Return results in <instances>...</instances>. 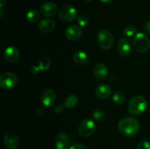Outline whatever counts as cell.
<instances>
[{
  "label": "cell",
  "mask_w": 150,
  "mask_h": 149,
  "mask_svg": "<svg viewBox=\"0 0 150 149\" xmlns=\"http://www.w3.org/2000/svg\"><path fill=\"white\" fill-rule=\"evenodd\" d=\"M118 129L126 137H133L139 133L140 124L135 118L126 117L119 121Z\"/></svg>",
  "instance_id": "cell-1"
},
{
  "label": "cell",
  "mask_w": 150,
  "mask_h": 149,
  "mask_svg": "<svg viewBox=\"0 0 150 149\" xmlns=\"http://www.w3.org/2000/svg\"><path fill=\"white\" fill-rule=\"evenodd\" d=\"M147 108V102L144 96H136L130 99L127 106L128 112L132 115L143 113Z\"/></svg>",
  "instance_id": "cell-2"
},
{
  "label": "cell",
  "mask_w": 150,
  "mask_h": 149,
  "mask_svg": "<svg viewBox=\"0 0 150 149\" xmlns=\"http://www.w3.org/2000/svg\"><path fill=\"white\" fill-rule=\"evenodd\" d=\"M98 42L103 49L109 50L114 44V39L110 32L105 29H100L98 34Z\"/></svg>",
  "instance_id": "cell-3"
},
{
  "label": "cell",
  "mask_w": 150,
  "mask_h": 149,
  "mask_svg": "<svg viewBox=\"0 0 150 149\" xmlns=\"http://www.w3.org/2000/svg\"><path fill=\"white\" fill-rule=\"evenodd\" d=\"M133 47L139 53H144L149 50L150 41L144 33H137L133 38Z\"/></svg>",
  "instance_id": "cell-4"
},
{
  "label": "cell",
  "mask_w": 150,
  "mask_h": 149,
  "mask_svg": "<svg viewBox=\"0 0 150 149\" xmlns=\"http://www.w3.org/2000/svg\"><path fill=\"white\" fill-rule=\"evenodd\" d=\"M77 10L73 6L65 5L63 6L59 12V18L62 22L69 23L76 18Z\"/></svg>",
  "instance_id": "cell-5"
},
{
  "label": "cell",
  "mask_w": 150,
  "mask_h": 149,
  "mask_svg": "<svg viewBox=\"0 0 150 149\" xmlns=\"http://www.w3.org/2000/svg\"><path fill=\"white\" fill-rule=\"evenodd\" d=\"M96 126L92 120L85 119L80 123L78 131L83 137H89L95 133Z\"/></svg>",
  "instance_id": "cell-6"
},
{
  "label": "cell",
  "mask_w": 150,
  "mask_h": 149,
  "mask_svg": "<svg viewBox=\"0 0 150 149\" xmlns=\"http://www.w3.org/2000/svg\"><path fill=\"white\" fill-rule=\"evenodd\" d=\"M17 77L13 73L6 72L0 76V86L4 89H10L17 84Z\"/></svg>",
  "instance_id": "cell-7"
},
{
  "label": "cell",
  "mask_w": 150,
  "mask_h": 149,
  "mask_svg": "<svg viewBox=\"0 0 150 149\" xmlns=\"http://www.w3.org/2000/svg\"><path fill=\"white\" fill-rule=\"evenodd\" d=\"M57 94L53 89H47L42 93L40 102L45 107H51L55 102Z\"/></svg>",
  "instance_id": "cell-8"
},
{
  "label": "cell",
  "mask_w": 150,
  "mask_h": 149,
  "mask_svg": "<svg viewBox=\"0 0 150 149\" xmlns=\"http://www.w3.org/2000/svg\"><path fill=\"white\" fill-rule=\"evenodd\" d=\"M117 49L119 53L122 56H127L130 53L132 49L131 42L127 37H122L119 41Z\"/></svg>",
  "instance_id": "cell-9"
},
{
  "label": "cell",
  "mask_w": 150,
  "mask_h": 149,
  "mask_svg": "<svg viewBox=\"0 0 150 149\" xmlns=\"http://www.w3.org/2000/svg\"><path fill=\"white\" fill-rule=\"evenodd\" d=\"M58 12L57 6L54 3L45 2L42 4L40 7V13L45 17H54Z\"/></svg>",
  "instance_id": "cell-10"
},
{
  "label": "cell",
  "mask_w": 150,
  "mask_h": 149,
  "mask_svg": "<svg viewBox=\"0 0 150 149\" xmlns=\"http://www.w3.org/2000/svg\"><path fill=\"white\" fill-rule=\"evenodd\" d=\"M20 140L14 133H8L4 137V145L7 149H16L19 146Z\"/></svg>",
  "instance_id": "cell-11"
},
{
  "label": "cell",
  "mask_w": 150,
  "mask_h": 149,
  "mask_svg": "<svg viewBox=\"0 0 150 149\" xmlns=\"http://www.w3.org/2000/svg\"><path fill=\"white\" fill-rule=\"evenodd\" d=\"M66 37L70 41H76L81 38L82 35V30L76 25L70 26L65 32Z\"/></svg>",
  "instance_id": "cell-12"
},
{
  "label": "cell",
  "mask_w": 150,
  "mask_h": 149,
  "mask_svg": "<svg viewBox=\"0 0 150 149\" xmlns=\"http://www.w3.org/2000/svg\"><path fill=\"white\" fill-rule=\"evenodd\" d=\"M55 144L57 149L70 148V140L67 134L64 132L59 133L56 137Z\"/></svg>",
  "instance_id": "cell-13"
},
{
  "label": "cell",
  "mask_w": 150,
  "mask_h": 149,
  "mask_svg": "<svg viewBox=\"0 0 150 149\" xmlns=\"http://www.w3.org/2000/svg\"><path fill=\"white\" fill-rule=\"evenodd\" d=\"M20 53L18 50L14 46H10L7 48L4 51V58L7 61L10 63H15L18 60Z\"/></svg>",
  "instance_id": "cell-14"
},
{
  "label": "cell",
  "mask_w": 150,
  "mask_h": 149,
  "mask_svg": "<svg viewBox=\"0 0 150 149\" xmlns=\"http://www.w3.org/2000/svg\"><path fill=\"white\" fill-rule=\"evenodd\" d=\"M112 92V89L108 85L100 84L95 89V95L99 99H104L109 97Z\"/></svg>",
  "instance_id": "cell-15"
},
{
  "label": "cell",
  "mask_w": 150,
  "mask_h": 149,
  "mask_svg": "<svg viewBox=\"0 0 150 149\" xmlns=\"http://www.w3.org/2000/svg\"><path fill=\"white\" fill-rule=\"evenodd\" d=\"M39 29L43 33H50L55 29V23L51 19H42L38 24Z\"/></svg>",
  "instance_id": "cell-16"
},
{
  "label": "cell",
  "mask_w": 150,
  "mask_h": 149,
  "mask_svg": "<svg viewBox=\"0 0 150 149\" xmlns=\"http://www.w3.org/2000/svg\"><path fill=\"white\" fill-rule=\"evenodd\" d=\"M93 72L95 77L99 80H104L108 75V70L105 65L101 63H98L94 67Z\"/></svg>",
  "instance_id": "cell-17"
},
{
  "label": "cell",
  "mask_w": 150,
  "mask_h": 149,
  "mask_svg": "<svg viewBox=\"0 0 150 149\" xmlns=\"http://www.w3.org/2000/svg\"><path fill=\"white\" fill-rule=\"evenodd\" d=\"M73 60L77 64L85 65L89 61V57H88L87 54L83 51H78L73 54Z\"/></svg>",
  "instance_id": "cell-18"
},
{
  "label": "cell",
  "mask_w": 150,
  "mask_h": 149,
  "mask_svg": "<svg viewBox=\"0 0 150 149\" xmlns=\"http://www.w3.org/2000/svg\"><path fill=\"white\" fill-rule=\"evenodd\" d=\"M51 64V58L49 56H44L40 61L38 68L41 71H46L49 69Z\"/></svg>",
  "instance_id": "cell-19"
},
{
  "label": "cell",
  "mask_w": 150,
  "mask_h": 149,
  "mask_svg": "<svg viewBox=\"0 0 150 149\" xmlns=\"http://www.w3.org/2000/svg\"><path fill=\"white\" fill-rule=\"evenodd\" d=\"M78 97L76 95H70L64 101V107L67 108H73L77 105Z\"/></svg>",
  "instance_id": "cell-20"
},
{
  "label": "cell",
  "mask_w": 150,
  "mask_h": 149,
  "mask_svg": "<svg viewBox=\"0 0 150 149\" xmlns=\"http://www.w3.org/2000/svg\"><path fill=\"white\" fill-rule=\"evenodd\" d=\"M27 20L31 23H35L38 21L40 18V13L36 10H32L29 11L26 15Z\"/></svg>",
  "instance_id": "cell-21"
},
{
  "label": "cell",
  "mask_w": 150,
  "mask_h": 149,
  "mask_svg": "<svg viewBox=\"0 0 150 149\" xmlns=\"http://www.w3.org/2000/svg\"><path fill=\"white\" fill-rule=\"evenodd\" d=\"M113 101L114 103L117 104V105H122L125 102V96L122 92L120 91H116L115 93L113 94L112 96Z\"/></svg>",
  "instance_id": "cell-22"
},
{
  "label": "cell",
  "mask_w": 150,
  "mask_h": 149,
  "mask_svg": "<svg viewBox=\"0 0 150 149\" xmlns=\"http://www.w3.org/2000/svg\"><path fill=\"white\" fill-rule=\"evenodd\" d=\"M136 29L135 26H127L125 28L124 31H123V34L124 35H125L126 37H130L135 36L136 34Z\"/></svg>",
  "instance_id": "cell-23"
},
{
  "label": "cell",
  "mask_w": 150,
  "mask_h": 149,
  "mask_svg": "<svg viewBox=\"0 0 150 149\" xmlns=\"http://www.w3.org/2000/svg\"><path fill=\"white\" fill-rule=\"evenodd\" d=\"M93 118L98 121H103L105 118V112L103 110H96L93 112Z\"/></svg>",
  "instance_id": "cell-24"
},
{
  "label": "cell",
  "mask_w": 150,
  "mask_h": 149,
  "mask_svg": "<svg viewBox=\"0 0 150 149\" xmlns=\"http://www.w3.org/2000/svg\"><path fill=\"white\" fill-rule=\"evenodd\" d=\"M78 23L82 27L87 26L89 24V18L86 15H81L78 18Z\"/></svg>",
  "instance_id": "cell-25"
},
{
  "label": "cell",
  "mask_w": 150,
  "mask_h": 149,
  "mask_svg": "<svg viewBox=\"0 0 150 149\" xmlns=\"http://www.w3.org/2000/svg\"><path fill=\"white\" fill-rule=\"evenodd\" d=\"M137 149H150V143L148 141H141L138 144Z\"/></svg>",
  "instance_id": "cell-26"
},
{
  "label": "cell",
  "mask_w": 150,
  "mask_h": 149,
  "mask_svg": "<svg viewBox=\"0 0 150 149\" xmlns=\"http://www.w3.org/2000/svg\"><path fill=\"white\" fill-rule=\"evenodd\" d=\"M69 149H87L84 145L81 144V143H75V144L72 145Z\"/></svg>",
  "instance_id": "cell-27"
},
{
  "label": "cell",
  "mask_w": 150,
  "mask_h": 149,
  "mask_svg": "<svg viewBox=\"0 0 150 149\" xmlns=\"http://www.w3.org/2000/svg\"><path fill=\"white\" fill-rule=\"evenodd\" d=\"M64 107V105H62V104H58V105H57L55 107H54V110L56 112H60L62 111Z\"/></svg>",
  "instance_id": "cell-28"
},
{
  "label": "cell",
  "mask_w": 150,
  "mask_h": 149,
  "mask_svg": "<svg viewBox=\"0 0 150 149\" xmlns=\"http://www.w3.org/2000/svg\"><path fill=\"white\" fill-rule=\"evenodd\" d=\"M144 32L147 34H150V21H147L144 25Z\"/></svg>",
  "instance_id": "cell-29"
},
{
  "label": "cell",
  "mask_w": 150,
  "mask_h": 149,
  "mask_svg": "<svg viewBox=\"0 0 150 149\" xmlns=\"http://www.w3.org/2000/svg\"><path fill=\"white\" fill-rule=\"evenodd\" d=\"M39 71V68H38V67H36V66H33V67H32V68H31V72L34 74H36L37 73H38Z\"/></svg>",
  "instance_id": "cell-30"
},
{
  "label": "cell",
  "mask_w": 150,
  "mask_h": 149,
  "mask_svg": "<svg viewBox=\"0 0 150 149\" xmlns=\"http://www.w3.org/2000/svg\"><path fill=\"white\" fill-rule=\"evenodd\" d=\"M6 1L7 0H0V4H1V9L4 7V6L6 4Z\"/></svg>",
  "instance_id": "cell-31"
},
{
  "label": "cell",
  "mask_w": 150,
  "mask_h": 149,
  "mask_svg": "<svg viewBox=\"0 0 150 149\" xmlns=\"http://www.w3.org/2000/svg\"><path fill=\"white\" fill-rule=\"evenodd\" d=\"M99 1L102 3H105V4H109V3L112 2L114 0H99Z\"/></svg>",
  "instance_id": "cell-32"
},
{
  "label": "cell",
  "mask_w": 150,
  "mask_h": 149,
  "mask_svg": "<svg viewBox=\"0 0 150 149\" xmlns=\"http://www.w3.org/2000/svg\"><path fill=\"white\" fill-rule=\"evenodd\" d=\"M85 1H92V0H85Z\"/></svg>",
  "instance_id": "cell-33"
}]
</instances>
